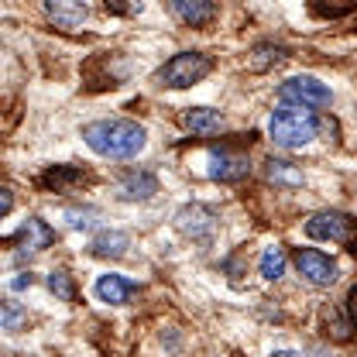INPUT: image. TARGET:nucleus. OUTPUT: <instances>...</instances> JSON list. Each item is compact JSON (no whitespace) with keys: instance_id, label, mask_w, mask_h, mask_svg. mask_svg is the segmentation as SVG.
I'll return each mask as SVG.
<instances>
[{"instance_id":"9b49d317","label":"nucleus","mask_w":357,"mask_h":357,"mask_svg":"<svg viewBox=\"0 0 357 357\" xmlns=\"http://www.w3.org/2000/svg\"><path fill=\"white\" fill-rule=\"evenodd\" d=\"M45 10L59 28H79L89 17L86 0H45Z\"/></svg>"},{"instance_id":"20e7f679","label":"nucleus","mask_w":357,"mask_h":357,"mask_svg":"<svg viewBox=\"0 0 357 357\" xmlns=\"http://www.w3.org/2000/svg\"><path fill=\"white\" fill-rule=\"evenodd\" d=\"M278 100L282 103H292V107H330L333 103V93L323 86L319 79H312V76H292V79H285L282 86H278Z\"/></svg>"},{"instance_id":"1a4fd4ad","label":"nucleus","mask_w":357,"mask_h":357,"mask_svg":"<svg viewBox=\"0 0 357 357\" xmlns=\"http://www.w3.org/2000/svg\"><path fill=\"white\" fill-rule=\"evenodd\" d=\"M248 155H237V151H213V158H210V169H206V176L213 178V182H237V178L248 176Z\"/></svg>"},{"instance_id":"39448f33","label":"nucleus","mask_w":357,"mask_h":357,"mask_svg":"<svg viewBox=\"0 0 357 357\" xmlns=\"http://www.w3.org/2000/svg\"><path fill=\"white\" fill-rule=\"evenodd\" d=\"M306 234L312 241H333V244H354V220L337 210H319L306 220Z\"/></svg>"},{"instance_id":"7ed1b4c3","label":"nucleus","mask_w":357,"mask_h":357,"mask_svg":"<svg viewBox=\"0 0 357 357\" xmlns=\"http://www.w3.org/2000/svg\"><path fill=\"white\" fill-rule=\"evenodd\" d=\"M210 73H213V59L210 55H203V52H178L155 73V83L165 89H185V86H196L199 79H206Z\"/></svg>"},{"instance_id":"4be33fe9","label":"nucleus","mask_w":357,"mask_h":357,"mask_svg":"<svg viewBox=\"0 0 357 357\" xmlns=\"http://www.w3.org/2000/svg\"><path fill=\"white\" fill-rule=\"evenodd\" d=\"M103 3H107L110 14H134V10H141V0H103Z\"/></svg>"},{"instance_id":"f3484780","label":"nucleus","mask_w":357,"mask_h":357,"mask_svg":"<svg viewBox=\"0 0 357 357\" xmlns=\"http://www.w3.org/2000/svg\"><path fill=\"white\" fill-rule=\"evenodd\" d=\"M268 178H271L275 185H289V189L303 185V172H299L292 162H278V158L268 162Z\"/></svg>"},{"instance_id":"6ab92c4d","label":"nucleus","mask_w":357,"mask_h":357,"mask_svg":"<svg viewBox=\"0 0 357 357\" xmlns=\"http://www.w3.org/2000/svg\"><path fill=\"white\" fill-rule=\"evenodd\" d=\"M62 217H66V223H69L73 230H89V227L96 223V217H100V213H96L93 206H69Z\"/></svg>"},{"instance_id":"f8f14e48","label":"nucleus","mask_w":357,"mask_h":357,"mask_svg":"<svg viewBox=\"0 0 357 357\" xmlns=\"http://www.w3.org/2000/svg\"><path fill=\"white\" fill-rule=\"evenodd\" d=\"M128 248H131V237L124 230H100L89 241V255L93 258H124Z\"/></svg>"},{"instance_id":"f03ea898","label":"nucleus","mask_w":357,"mask_h":357,"mask_svg":"<svg viewBox=\"0 0 357 357\" xmlns=\"http://www.w3.org/2000/svg\"><path fill=\"white\" fill-rule=\"evenodd\" d=\"M268 134H271V141H275L278 148H303V144H310L312 137L319 134V121H316V114L306 110V107L285 103V107H278V110L271 114Z\"/></svg>"},{"instance_id":"393cba45","label":"nucleus","mask_w":357,"mask_h":357,"mask_svg":"<svg viewBox=\"0 0 357 357\" xmlns=\"http://www.w3.org/2000/svg\"><path fill=\"white\" fill-rule=\"evenodd\" d=\"M347 310H351V323H354V330H357V289L351 292V299H347Z\"/></svg>"},{"instance_id":"ddd939ff","label":"nucleus","mask_w":357,"mask_h":357,"mask_svg":"<svg viewBox=\"0 0 357 357\" xmlns=\"http://www.w3.org/2000/svg\"><path fill=\"white\" fill-rule=\"evenodd\" d=\"M182 128L192 134H217L223 131V114L220 110H210V107H189L185 114H182Z\"/></svg>"},{"instance_id":"a878e982","label":"nucleus","mask_w":357,"mask_h":357,"mask_svg":"<svg viewBox=\"0 0 357 357\" xmlns=\"http://www.w3.org/2000/svg\"><path fill=\"white\" fill-rule=\"evenodd\" d=\"M10 206H14V199H10V189H3V203H0V210H3V213H10Z\"/></svg>"},{"instance_id":"4468645a","label":"nucleus","mask_w":357,"mask_h":357,"mask_svg":"<svg viewBox=\"0 0 357 357\" xmlns=\"http://www.w3.org/2000/svg\"><path fill=\"white\" fill-rule=\"evenodd\" d=\"M155 192H158V178L151 176V172H131V176H124L121 189H117V196L128 199V203H144Z\"/></svg>"},{"instance_id":"423d86ee","label":"nucleus","mask_w":357,"mask_h":357,"mask_svg":"<svg viewBox=\"0 0 357 357\" xmlns=\"http://www.w3.org/2000/svg\"><path fill=\"white\" fill-rule=\"evenodd\" d=\"M296 268H299V275H303L310 285H319V289L337 282V261H333L330 255L316 251V248H299V251H296Z\"/></svg>"},{"instance_id":"5701e85b","label":"nucleus","mask_w":357,"mask_h":357,"mask_svg":"<svg viewBox=\"0 0 357 357\" xmlns=\"http://www.w3.org/2000/svg\"><path fill=\"white\" fill-rule=\"evenodd\" d=\"M17 323H21V310H17V303H3V330H7V333H14V330H17Z\"/></svg>"},{"instance_id":"6e6552de","label":"nucleus","mask_w":357,"mask_h":357,"mask_svg":"<svg viewBox=\"0 0 357 357\" xmlns=\"http://www.w3.org/2000/svg\"><path fill=\"white\" fill-rule=\"evenodd\" d=\"M52 241H55L52 227H48L45 220H38V217H31V220L21 227V234H17V237H10V244H17V248H21V251H17V261H24L28 255H38V251H45Z\"/></svg>"},{"instance_id":"f257e3e1","label":"nucleus","mask_w":357,"mask_h":357,"mask_svg":"<svg viewBox=\"0 0 357 357\" xmlns=\"http://www.w3.org/2000/svg\"><path fill=\"white\" fill-rule=\"evenodd\" d=\"M83 141L96 155L103 158H134L144 151V141L148 134L137 121L128 117H110V121H93L83 128Z\"/></svg>"},{"instance_id":"9d476101","label":"nucleus","mask_w":357,"mask_h":357,"mask_svg":"<svg viewBox=\"0 0 357 357\" xmlns=\"http://www.w3.org/2000/svg\"><path fill=\"white\" fill-rule=\"evenodd\" d=\"M172 14L189 28H206L217 17V3L213 0H169Z\"/></svg>"},{"instance_id":"0eeeda50","label":"nucleus","mask_w":357,"mask_h":357,"mask_svg":"<svg viewBox=\"0 0 357 357\" xmlns=\"http://www.w3.org/2000/svg\"><path fill=\"white\" fill-rule=\"evenodd\" d=\"M176 223L185 237L206 244V241L213 237V230H217V213H213L210 206H203V203H189V206H182L176 213Z\"/></svg>"},{"instance_id":"412c9836","label":"nucleus","mask_w":357,"mask_h":357,"mask_svg":"<svg viewBox=\"0 0 357 357\" xmlns=\"http://www.w3.org/2000/svg\"><path fill=\"white\" fill-rule=\"evenodd\" d=\"M48 289H52L62 303H73V299H76V289H73V282H69L66 271H52V275H48Z\"/></svg>"},{"instance_id":"bb28decb","label":"nucleus","mask_w":357,"mask_h":357,"mask_svg":"<svg viewBox=\"0 0 357 357\" xmlns=\"http://www.w3.org/2000/svg\"><path fill=\"white\" fill-rule=\"evenodd\" d=\"M271 357H306V354H299V351H275Z\"/></svg>"},{"instance_id":"dca6fc26","label":"nucleus","mask_w":357,"mask_h":357,"mask_svg":"<svg viewBox=\"0 0 357 357\" xmlns=\"http://www.w3.org/2000/svg\"><path fill=\"white\" fill-rule=\"evenodd\" d=\"M86 172H79V169H69V165H55V169H48L42 176V185L45 189H52V192H69L76 182H83Z\"/></svg>"},{"instance_id":"aec40b11","label":"nucleus","mask_w":357,"mask_h":357,"mask_svg":"<svg viewBox=\"0 0 357 357\" xmlns=\"http://www.w3.org/2000/svg\"><path fill=\"white\" fill-rule=\"evenodd\" d=\"M278 62H282V48H275V45H258L255 55H251V69L255 73H265L268 66H278Z\"/></svg>"},{"instance_id":"2eb2a0df","label":"nucleus","mask_w":357,"mask_h":357,"mask_svg":"<svg viewBox=\"0 0 357 357\" xmlns=\"http://www.w3.org/2000/svg\"><path fill=\"white\" fill-rule=\"evenodd\" d=\"M134 292H137V285L128 282V278H121V275H103V278L96 282L100 303H110V306H124Z\"/></svg>"},{"instance_id":"b1692460","label":"nucleus","mask_w":357,"mask_h":357,"mask_svg":"<svg viewBox=\"0 0 357 357\" xmlns=\"http://www.w3.org/2000/svg\"><path fill=\"white\" fill-rule=\"evenodd\" d=\"M35 285V275L31 271H24V275H17L14 282H10V289H31Z\"/></svg>"},{"instance_id":"a211bd4d","label":"nucleus","mask_w":357,"mask_h":357,"mask_svg":"<svg viewBox=\"0 0 357 357\" xmlns=\"http://www.w3.org/2000/svg\"><path fill=\"white\" fill-rule=\"evenodd\" d=\"M285 248H278V244H271L265 248V255H261V275H265L268 282H278L282 275H285Z\"/></svg>"}]
</instances>
